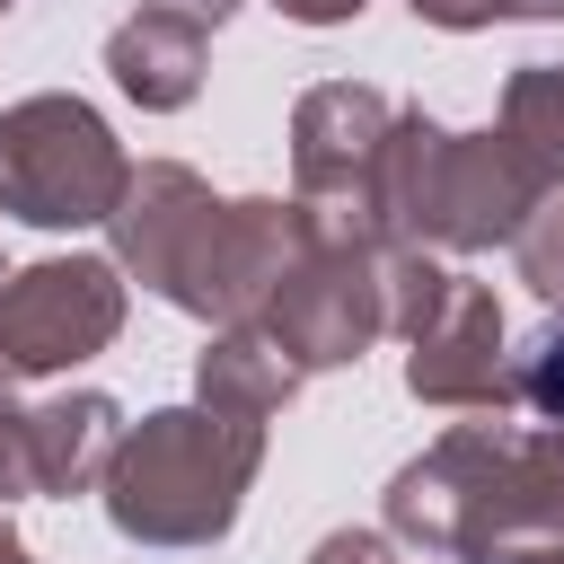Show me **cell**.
<instances>
[{"label":"cell","instance_id":"obj_10","mask_svg":"<svg viewBox=\"0 0 564 564\" xmlns=\"http://www.w3.org/2000/svg\"><path fill=\"white\" fill-rule=\"evenodd\" d=\"M203 212H212V185H203L194 167L141 159L132 185H123V203H115V220H106V229H115V264L141 273L150 291H167V273H176V256L194 247Z\"/></svg>","mask_w":564,"mask_h":564},{"label":"cell","instance_id":"obj_21","mask_svg":"<svg viewBox=\"0 0 564 564\" xmlns=\"http://www.w3.org/2000/svg\"><path fill=\"white\" fill-rule=\"evenodd\" d=\"M282 18H300V26H344V18H361L370 0H273Z\"/></svg>","mask_w":564,"mask_h":564},{"label":"cell","instance_id":"obj_23","mask_svg":"<svg viewBox=\"0 0 564 564\" xmlns=\"http://www.w3.org/2000/svg\"><path fill=\"white\" fill-rule=\"evenodd\" d=\"M0 397H9V388H0Z\"/></svg>","mask_w":564,"mask_h":564},{"label":"cell","instance_id":"obj_9","mask_svg":"<svg viewBox=\"0 0 564 564\" xmlns=\"http://www.w3.org/2000/svg\"><path fill=\"white\" fill-rule=\"evenodd\" d=\"M300 370H344L388 335V247H308L256 317Z\"/></svg>","mask_w":564,"mask_h":564},{"label":"cell","instance_id":"obj_3","mask_svg":"<svg viewBox=\"0 0 564 564\" xmlns=\"http://www.w3.org/2000/svg\"><path fill=\"white\" fill-rule=\"evenodd\" d=\"M256 467H264V423L212 405L141 414L106 458V520L132 546H212L229 538Z\"/></svg>","mask_w":564,"mask_h":564},{"label":"cell","instance_id":"obj_2","mask_svg":"<svg viewBox=\"0 0 564 564\" xmlns=\"http://www.w3.org/2000/svg\"><path fill=\"white\" fill-rule=\"evenodd\" d=\"M564 176L538 167L502 123L494 132H441L423 106H397L388 150H379V247H511L529 229V212L555 194Z\"/></svg>","mask_w":564,"mask_h":564},{"label":"cell","instance_id":"obj_16","mask_svg":"<svg viewBox=\"0 0 564 564\" xmlns=\"http://www.w3.org/2000/svg\"><path fill=\"white\" fill-rule=\"evenodd\" d=\"M511 397H520V405H538L546 423H564V317H555V326H538V335L520 344Z\"/></svg>","mask_w":564,"mask_h":564},{"label":"cell","instance_id":"obj_20","mask_svg":"<svg viewBox=\"0 0 564 564\" xmlns=\"http://www.w3.org/2000/svg\"><path fill=\"white\" fill-rule=\"evenodd\" d=\"M141 9H150V18H176V26H194V35H212L238 0H141Z\"/></svg>","mask_w":564,"mask_h":564},{"label":"cell","instance_id":"obj_17","mask_svg":"<svg viewBox=\"0 0 564 564\" xmlns=\"http://www.w3.org/2000/svg\"><path fill=\"white\" fill-rule=\"evenodd\" d=\"M26 494H44L35 485V423H26V405L0 397V502H26Z\"/></svg>","mask_w":564,"mask_h":564},{"label":"cell","instance_id":"obj_24","mask_svg":"<svg viewBox=\"0 0 564 564\" xmlns=\"http://www.w3.org/2000/svg\"><path fill=\"white\" fill-rule=\"evenodd\" d=\"M0 9H9V0H0Z\"/></svg>","mask_w":564,"mask_h":564},{"label":"cell","instance_id":"obj_11","mask_svg":"<svg viewBox=\"0 0 564 564\" xmlns=\"http://www.w3.org/2000/svg\"><path fill=\"white\" fill-rule=\"evenodd\" d=\"M106 70H115V88H123L141 115H176V106H194V88H203V35L176 26V18L132 9V18L106 35Z\"/></svg>","mask_w":564,"mask_h":564},{"label":"cell","instance_id":"obj_15","mask_svg":"<svg viewBox=\"0 0 564 564\" xmlns=\"http://www.w3.org/2000/svg\"><path fill=\"white\" fill-rule=\"evenodd\" d=\"M511 256H520V282H529L538 300H564V185L529 212V229L511 238Z\"/></svg>","mask_w":564,"mask_h":564},{"label":"cell","instance_id":"obj_1","mask_svg":"<svg viewBox=\"0 0 564 564\" xmlns=\"http://www.w3.org/2000/svg\"><path fill=\"white\" fill-rule=\"evenodd\" d=\"M388 538L449 564H564V423H458L388 476Z\"/></svg>","mask_w":564,"mask_h":564},{"label":"cell","instance_id":"obj_7","mask_svg":"<svg viewBox=\"0 0 564 564\" xmlns=\"http://www.w3.org/2000/svg\"><path fill=\"white\" fill-rule=\"evenodd\" d=\"M317 247L308 212L300 203H273V194H247V203H212L194 247L176 256L167 273V308L185 317H212V326H256L273 308V291L291 282V264Z\"/></svg>","mask_w":564,"mask_h":564},{"label":"cell","instance_id":"obj_8","mask_svg":"<svg viewBox=\"0 0 564 564\" xmlns=\"http://www.w3.org/2000/svg\"><path fill=\"white\" fill-rule=\"evenodd\" d=\"M115 326H123V264L106 256H44L26 273H0V388L106 352Z\"/></svg>","mask_w":564,"mask_h":564},{"label":"cell","instance_id":"obj_19","mask_svg":"<svg viewBox=\"0 0 564 564\" xmlns=\"http://www.w3.org/2000/svg\"><path fill=\"white\" fill-rule=\"evenodd\" d=\"M308 564H397V555H388V538H370V529H335V538H317Z\"/></svg>","mask_w":564,"mask_h":564},{"label":"cell","instance_id":"obj_22","mask_svg":"<svg viewBox=\"0 0 564 564\" xmlns=\"http://www.w3.org/2000/svg\"><path fill=\"white\" fill-rule=\"evenodd\" d=\"M0 564H35V555H26V538H18L9 520H0Z\"/></svg>","mask_w":564,"mask_h":564},{"label":"cell","instance_id":"obj_12","mask_svg":"<svg viewBox=\"0 0 564 564\" xmlns=\"http://www.w3.org/2000/svg\"><path fill=\"white\" fill-rule=\"evenodd\" d=\"M300 379H308V370H300L264 326H220V335H212V352L194 361L203 405H212V414H238V423L282 414V405L300 397Z\"/></svg>","mask_w":564,"mask_h":564},{"label":"cell","instance_id":"obj_13","mask_svg":"<svg viewBox=\"0 0 564 564\" xmlns=\"http://www.w3.org/2000/svg\"><path fill=\"white\" fill-rule=\"evenodd\" d=\"M35 423V485L44 494H79V485H106V458L123 441V405L79 388V397H53V405H26Z\"/></svg>","mask_w":564,"mask_h":564},{"label":"cell","instance_id":"obj_4","mask_svg":"<svg viewBox=\"0 0 564 564\" xmlns=\"http://www.w3.org/2000/svg\"><path fill=\"white\" fill-rule=\"evenodd\" d=\"M388 335H405V388L423 405H467L502 414L511 370H502V308L485 282L449 273L423 247H388Z\"/></svg>","mask_w":564,"mask_h":564},{"label":"cell","instance_id":"obj_6","mask_svg":"<svg viewBox=\"0 0 564 564\" xmlns=\"http://www.w3.org/2000/svg\"><path fill=\"white\" fill-rule=\"evenodd\" d=\"M397 106L361 79H326L291 115V203L326 247H379V150Z\"/></svg>","mask_w":564,"mask_h":564},{"label":"cell","instance_id":"obj_18","mask_svg":"<svg viewBox=\"0 0 564 564\" xmlns=\"http://www.w3.org/2000/svg\"><path fill=\"white\" fill-rule=\"evenodd\" d=\"M414 18L432 26H494V18H564V0H414Z\"/></svg>","mask_w":564,"mask_h":564},{"label":"cell","instance_id":"obj_14","mask_svg":"<svg viewBox=\"0 0 564 564\" xmlns=\"http://www.w3.org/2000/svg\"><path fill=\"white\" fill-rule=\"evenodd\" d=\"M502 132H511L538 167L564 176V62H529V70H511V88H502Z\"/></svg>","mask_w":564,"mask_h":564},{"label":"cell","instance_id":"obj_5","mask_svg":"<svg viewBox=\"0 0 564 564\" xmlns=\"http://www.w3.org/2000/svg\"><path fill=\"white\" fill-rule=\"evenodd\" d=\"M132 159L115 150L88 97H18L0 115V212L26 229H88L115 220Z\"/></svg>","mask_w":564,"mask_h":564}]
</instances>
